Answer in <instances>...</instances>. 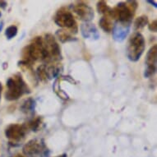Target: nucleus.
I'll list each match as a JSON object with an SVG mask.
<instances>
[{
	"mask_svg": "<svg viewBox=\"0 0 157 157\" xmlns=\"http://www.w3.org/2000/svg\"><path fill=\"white\" fill-rule=\"evenodd\" d=\"M7 91L5 92V99L7 101H17L25 94L31 93V90L25 82L20 73H17L7 80Z\"/></svg>",
	"mask_w": 157,
	"mask_h": 157,
	"instance_id": "nucleus-1",
	"label": "nucleus"
},
{
	"mask_svg": "<svg viewBox=\"0 0 157 157\" xmlns=\"http://www.w3.org/2000/svg\"><path fill=\"white\" fill-rule=\"evenodd\" d=\"M44 53L42 57V62L44 64H51L59 62L62 59V54L59 44L56 39L51 34H46L43 39Z\"/></svg>",
	"mask_w": 157,
	"mask_h": 157,
	"instance_id": "nucleus-2",
	"label": "nucleus"
},
{
	"mask_svg": "<svg viewBox=\"0 0 157 157\" xmlns=\"http://www.w3.org/2000/svg\"><path fill=\"white\" fill-rule=\"evenodd\" d=\"M44 53L43 47V38L40 36H36L31 40L30 44L26 45L21 51V61L30 65H33L34 63L42 60Z\"/></svg>",
	"mask_w": 157,
	"mask_h": 157,
	"instance_id": "nucleus-3",
	"label": "nucleus"
},
{
	"mask_svg": "<svg viewBox=\"0 0 157 157\" xmlns=\"http://www.w3.org/2000/svg\"><path fill=\"white\" fill-rule=\"evenodd\" d=\"M137 8L136 1H128L126 3H119L115 8H112L109 18L120 22L131 23L134 13Z\"/></svg>",
	"mask_w": 157,
	"mask_h": 157,
	"instance_id": "nucleus-4",
	"label": "nucleus"
},
{
	"mask_svg": "<svg viewBox=\"0 0 157 157\" xmlns=\"http://www.w3.org/2000/svg\"><path fill=\"white\" fill-rule=\"evenodd\" d=\"M146 48L144 36L140 32H135L129 38L127 44V57L131 62H137L141 59Z\"/></svg>",
	"mask_w": 157,
	"mask_h": 157,
	"instance_id": "nucleus-5",
	"label": "nucleus"
},
{
	"mask_svg": "<svg viewBox=\"0 0 157 157\" xmlns=\"http://www.w3.org/2000/svg\"><path fill=\"white\" fill-rule=\"evenodd\" d=\"M22 152L26 157H48L50 154L44 139L30 140L22 147Z\"/></svg>",
	"mask_w": 157,
	"mask_h": 157,
	"instance_id": "nucleus-6",
	"label": "nucleus"
},
{
	"mask_svg": "<svg viewBox=\"0 0 157 157\" xmlns=\"http://www.w3.org/2000/svg\"><path fill=\"white\" fill-rule=\"evenodd\" d=\"M54 20L57 26L61 27V29L69 30L74 35L77 33L78 28L77 22L75 21L74 16L67 8L63 7L57 11L54 15Z\"/></svg>",
	"mask_w": 157,
	"mask_h": 157,
	"instance_id": "nucleus-7",
	"label": "nucleus"
},
{
	"mask_svg": "<svg viewBox=\"0 0 157 157\" xmlns=\"http://www.w3.org/2000/svg\"><path fill=\"white\" fill-rule=\"evenodd\" d=\"M27 129L24 124H9L4 130L5 136L9 140V143L17 144L25 138Z\"/></svg>",
	"mask_w": 157,
	"mask_h": 157,
	"instance_id": "nucleus-8",
	"label": "nucleus"
},
{
	"mask_svg": "<svg viewBox=\"0 0 157 157\" xmlns=\"http://www.w3.org/2000/svg\"><path fill=\"white\" fill-rule=\"evenodd\" d=\"M70 8L71 12L74 13L78 19L85 22H90L94 19L95 13L93 8L84 2H77L73 4H71Z\"/></svg>",
	"mask_w": 157,
	"mask_h": 157,
	"instance_id": "nucleus-9",
	"label": "nucleus"
},
{
	"mask_svg": "<svg viewBox=\"0 0 157 157\" xmlns=\"http://www.w3.org/2000/svg\"><path fill=\"white\" fill-rule=\"evenodd\" d=\"M131 27V23L116 21L112 30L113 40L117 42H123L128 35Z\"/></svg>",
	"mask_w": 157,
	"mask_h": 157,
	"instance_id": "nucleus-10",
	"label": "nucleus"
},
{
	"mask_svg": "<svg viewBox=\"0 0 157 157\" xmlns=\"http://www.w3.org/2000/svg\"><path fill=\"white\" fill-rule=\"evenodd\" d=\"M81 33L83 38L91 40H97L100 39V33L97 27L90 22H83L81 25Z\"/></svg>",
	"mask_w": 157,
	"mask_h": 157,
	"instance_id": "nucleus-11",
	"label": "nucleus"
},
{
	"mask_svg": "<svg viewBox=\"0 0 157 157\" xmlns=\"http://www.w3.org/2000/svg\"><path fill=\"white\" fill-rule=\"evenodd\" d=\"M55 36L58 38L61 43H67V42L75 41L77 40V39L75 38L74 34L72 33V31L69 30H66V29H59L56 31Z\"/></svg>",
	"mask_w": 157,
	"mask_h": 157,
	"instance_id": "nucleus-12",
	"label": "nucleus"
},
{
	"mask_svg": "<svg viewBox=\"0 0 157 157\" xmlns=\"http://www.w3.org/2000/svg\"><path fill=\"white\" fill-rule=\"evenodd\" d=\"M157 59V46L154 44L150 48L146 56V64L147 67H155L156 68Z\"/></svg>",
	"mask_w": 157,
	"mask_h": 157,
	"instance_id": "nucleus-13",
	"label": "nucleus"
},
{
	"mask_svg": "<svg viewBox=\"0 0 157 157\" xmlns=\"http://www.w3.org/2000/svg\"><path fill=\"white\" fill-rule=\"evenodd\" d=\"M36 102L33 98L29 97L22 102L21 105V111L26 114H32L35 112Z\"/></svg>",
	"mask_w": 157,
	"mask_h": 157,
	"instance_id": "nucleus-14",
	"label": "nucleus"
},
{
	"mask_svg": "<svg viewBox=\"0 0 157 157\" xmlns=\"http://www.w3.org/2000/svg\"><path fill=\"white\" fill-rule=\"evenodd\" d=\"M42 124H43V119H42L41 117H36L35 119L28 121L27 123H25L24 125L26 126L27 131L31 130L33 132H37L41 128Z\"/></svg>",
	"mask_w": 157,
	"mask_h": 157,
	"instance_id": "nucleus-15",
	"label": "nucleus"
},
{
	"mask_svg": "<svg viewBox=\"0 0 157 157\" xmlns=\"http://www.w3.org/2000/svg\"><path fill=\"white\" fill-rule=\"evenodd\" d=\"M99 24L101 29L107 33H109L113 30V22L109 17H102L99 21Z\"/></svg>",
	"mask_w": 157,
	"mask_h": 157,
	"instance_id": "nucleus-16",
	"label": "nucleus"
},
{
	"mask_svg": "<svg viewBox=\"0 0 157 157\" xmlns=\"http://www.w3.org/2000/svg\"><path fill=\"white\" fill-rule=\"evenodd\" d=\"M36 77H38V79L42 82H49V77L47 74L46 70V64L40 65L36 72Z\"/></svg>",
	"mask_w": 157,
	"mask_h": 157,
	"instance_id": "nucleus-17",
	"label": "nucleus"
},
{
	"mask_svg": "<svg viewBox=\"0 0 157 157\" xmlns=\"http://www.w3.org/2000/svg\"><path fill=\"white\" fill-rule=\"evenodd\" d=\"M96 8H97L98 13L101 14V15H103V17H109L112 8L109 7L105 1H99V2H97Z\"/></svg>",
	"mask_w": 157,
	"mask_h": 157,
	"instance_id": "nucleus-18",
	"label": "nucleus"
},
{
	"mask_svg": "<svg viewBox=\"0 0 157 157\" xmlns=\"http://www.w3.org/2000/svg\"><path fill=\"white\" fill-rule=\"evenodd\" d=\"M148 24V17L146 15H142L136 18L134 21V31H138L144 28Z\"/></svg>",
	"mask_w": 157,
	"mask_h": 157,
	"instance_id": "nucleus-19",
	"label": "nucleus"
},
{
	"mask_svg": "<svg viewBox=\"0 0 157 157\" xmlns=\"http://www.w3.org/2000/svg\"><path fill=\"white\" fill-rule=\"evenodd\" d=\"M18 29L17 27L14 25H12V26H8V28L5 30V36L7 37L8 40H12L13 38H14L17 35Z\"/></svg>",
	"mask_w": 157,
	"mask_h": 157,
	"instance_id": "nucleus-20",
	"label": "nucleus"
},
{
	"mask_svg": "<svg viewBox=\"0 0 157 157\" xmlns=\"http://www.w3.org/2000/svg\"><path fill=\"white\" fill-rule=\"evenodd\" d=\"M155 72H156L155 67H147L146 70H145L144 77H147V78H149V77H152L155 73Z\"/></svg>",
	"mask_w": 157,
	"mask_h": 157,
	"instance_id": "nucleus-21",
	"label": "nucleus"
},
{
	"mask_svg": "<svg viewBox=\"0 0 157 157\" xmlns=\"http://www.w3.org/2000/svg\"><path fill=\"white\" fill-rule=\"evenodd\" d=\"M148 29L151 32H156L157 31V21L154 20L148 25Z\"/></svg>",
	"mask_w": 157,
	"mask_h": 157,
	"instance_id": "nucleus-22",
	"label": "nucleus"
},
{
	"mask_svg": "<svg viewBox=\"0 0 157 157\" xmlns=\"http://www.w3.org/2000/svg\"><path fill=\"white\" fill-rule=\"evenodd\" d=\"M8 7V3L6 1H0V8L2 9H6V8Z\"/></svg>",
	"mask_w": 157,
	"mask_h": 157,
	"instance_id": "nucleus-23",
	"label": "nucleus"
},
{
	"mask_svg": "<svg viewBox=\"0 0 157 157\" xmlns=\"http://www.w3.org/2000/svg\"><path fill=\"white\" fill-rule=\"evenodd\" d=\"M147 3H150V4H151V5L154 6V8H157L156 1H147Z\"/></svg>",
	"mask_w": 157,
	"mask_h": 157,
	"instance_id": "nucleus-24",
	"label": "nucleus"
},
{
	"mask_svg": "<svg viewBox=\"0 0 157 157\" xmlns=\"http://www.w3.org/2000/svg\"><path fill=\"white\" fill-rule=\"evenodd\" d=\"M2 90H3V85L0 82V101H1V95H2Z\"/></svg>",
	"mask_w": 157,
	"mask_h": 157,
	"instance_id": "nucleus-25",
	"label": "nucleus"
},
{
	"mask_svg": "<svg viewBox=\"0 0 157 157\" xmlns=\"http://www.w3.org/2000/svg\"><path fill=\"white\" fill-rule=\"evenodd\" d=\"M3 28V21H0V32L2 31Z\"/></svg>",
	"mask_w": 157,
	"mask_h": 157,
	"instance_id": "nucleus-26",
	"label": "nucleus"
},
{
	"mask_svg": "<svg viewBox=\"0 0 157 157\" xmlns=\"http://www.w3.org/2000/svg\"><path fill=\"white\" fill-rule=\"evenodd\" d=\"M55 157H67V154L63 153V154L59 155H57V156H55Z\"/></svg>",
	"mask_w": 157,
	"mask_h": 157,
	"instance_id": "nucleus-27",
	"label": "nucleus"
},
{
	"mask_svg": "<svg viewBox=\"0 0 157 157\" xmlns=\"http://www.w3.org/2000/svg\"><path fill=\"white\" fill-rule=\"evenodd\" d=\"M12 157H24V156L21 154H17V155H14V156H12Z\"/></svg>",
	"mask_w": 157,
	"mask_h": 157,
	"instance_id": "nucleus-28",
	"label": "nucleus"
},
{
	"mask_svg": "<svg viewBox=\"0 0 157 157\" xmlns=\"http://www.w3.org/2000/svg\"><path fill=\"white\" fill-rule=\"evenodd\" d=\"M1 16H2V13H1V12H0V17H1Z\"/></svg>",
	"mask_w": 157,
	"mask_h": 157,
	"instance_id": "nucleus-29",
	"label": "nucleus"
}]
</instances>
